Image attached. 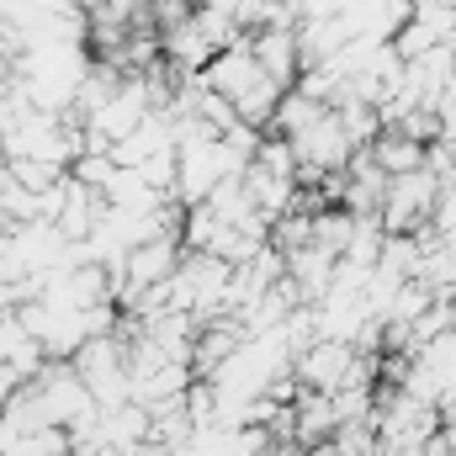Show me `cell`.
I'll list each match as a JSON object with an SVG mask.
<instances>
[{
  "instance_id": "7a4b0ae2",
  "label": "cell",
  "mask_w": 456,
  "mask_h": 456,
  "mask_svg": "<svg viewBox=\"0 0 456 456\" xmlns=\"http://www.w3.org/2000/svg\"><path fill=\"white\" fill-rule=\"evenodd\" d=\"M297 377H303V382H314L319 393H324V387H335L340 377H350L345 350H340V345H314V350H303V355H297Z\"/></svg>"
},
{
  "instance_id": "6da1fadb",
  "label": "cell",
  "mask_w": 456,
  "mask_h": 456,
  "mask_svg": "<svg viewBox=\"0 0 456 456\" xmlns=\"http://www.w3.org/2000/svg\"><path fill=\"white\" fill-rule=\"evenodd\" d=\"M335 403L324 398V393H297L292 398V430H287V441H297V446H314V441H324L330 430H335Z\"/></svg>"
}]
</instances>
